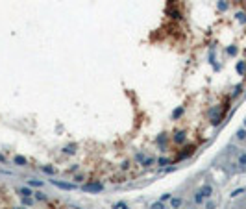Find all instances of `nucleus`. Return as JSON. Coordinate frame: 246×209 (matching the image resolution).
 Here are the masks:
<instances>
[{
	"label": "nucleus",
	"instance_id": "f257e3e1",
	"mask_svg": "<svg viewBox=\"0 0 246 209\" xmlns=\"http://www.w3.org/2000/svg\"><path fill=\"white\" fill-rule=\"evenodd\" d=\"M52 183L57 187V189H63V191H74L76 185L74 183H67V181H59V180H52Z\"/></svg>",
	"mask_w": 246,
	"mask_h": 209
},
{
	"label": "nucleus",
	"instance_id": "f03ea898",
	"mask_svg": "<svg viewBox=\"0 0 246 209\" xmlns=\"http://www.w3.org/2000/svg\"><path fill=\"white\" fill-rule=\"evenodd\" d=\"M237 165H239V170H246V152L241 150L239 154H237Z\"/></svg>",
	"mask_w": 246,
	"mask_h": 209
},
{
	"label": "nucleus",
	"instance_id": "7ed1b4c3",
	"mask_svg": "<svg viewBox=\"0 0 246 209\" xmlns=\"http://www.w3.org/2000/svg\"><path fill=\"white\" fill-rule=\"evenodd\" d=\"M83 189H85L87 191V193H100V191L102 189H104V185H102V183H87V185L85 187H83Z\"/></svg>",
	"mask_w": 246,
	"mask_h": 209
},
{
	"label": "nucleus",
	"instance_id": "20e7f679",
	"mask_svg": "<svg viewBox=\"0 0 246 209\" xmlns=\"http://www.w3.org/2000/svg\"><path fill=\"white\" fill-rule=\"evenodd\" d=\"M200 193L203 194V198H211V196H213V187H211L209 183H206V185L200 189Z\"/></svg>",
	"mask_w": 246,
	"mask_h": 209
},
{
	"label": "nucleus",
	"instance_id": "39448f33",
	"mask_svg": "<svg viewBox=\"0 0 246 209\" xmlns=\"http://www.w3.org/2000/svg\"><path fill=\"white\" fill-rule=\"evenodd\" d=\"M167 13L170 15V19H176V21H180V19H181L180 11H178V10H174V7H168V10H167Z\"/></svg>",
	"mask_w": 246,
	"mask_h": 209
},
{
	"label": "nucleus",
	"instance_id": "423d86ee",
	"mask_svg": "<svg viewBox=\"0 0 246 209\" xmlns=\"http://www.w3.org/2000/svg\"><path fill=\"white\" fill-rule=\"evenodd\" d=\"M13 163H17L19 166H26V165H28L26 157H22V155H15V157H13Z\"/></svg>",
	"mask_w": 246,
	"mask_h": 209
},
{
	"label": "nucleus",
	"instance_id": "0eeeda50",
	"mask_svg": "<svg viewBox=\"0 0 246 209\" xmlns=\"http://www.w3.org/2000/svg\"><path fill=\"white\" fill-rule=\"evenodd\" d=\"M19 194H21L22 198H30V196H32L33 193H32L30 189H26V187H21V189H19Z\"/></svg>",
	"mask_w": 246,
	"mask_h": 209
},
{
	"label": "nucleus",
	"instance_id": "6e6552de",
	"mask_svg": "<svg viewBox=\"0 0 246 209\" xmlns=\"http://www.w3.org/2000/svg\"><path fill=\"white\" fill-rule=\"evenodd\" d=\"M181 204H183V200H181V198H172V200H170V205H172L174 209H180Z\"/></svg>",
	"mask_w": 246,
	"mask_h": 209
},
{
	"label": "nucleus",
	"instance_id": "1a4fd4ad",
	"mask_svg": "<svg viewBox=\"0 0 246 209\" xmlns=\"http://www.w3.org/2000/svg\"><path fill=\"white\" fill-rule=\"evenodd\" d=\"M237 139H239V141H246V128H241L239 131H237Z\"/></svg>",
	"mask_w": 246,
	"mask_h": 209
},
{
	"label": "nucleus",
	"instance_id": "9d476101",
	"mask_svg": "<svg viewBox=\"0 0 246 209\" xmlns=\"http://www.w3.org/2000/svg\"><path fill=\"white\" fill-rule=\"evenodd\" d=\"M183 141H185V133H176V135H174V143H183Z\"/></svg>",
	"mask_w": 246,
	"mask_h": 209
},
{
	"label": "nucleus",
	"instance_id": "9b49d317",
	"mask_svg": "<svg viewBox=\"0 0 246 209\" xmlns=\"http://www.w3.org/2000/svg\"><path fill=\"white\" fill-rule=\"evenodd\" d=\"M28 185H30V187H43V181H37V180H28Z\"/></svg>",
	"mask_w": 246,
	"mask_h": 209
},
{
	"label": "nucleus",
	"instance_id": "f8f14e48",
	"mask_svg": "<svg viewBox=\"0 0 246 209\" xmlns=\"http://www.w3.org/2000/svg\"><path fill=\"white\" fill-rule=\"evenodd\" d=\"M203 200H206V198H203V194L200 193V191H198V193L196 194H194V202H196V204H202L203 202Z\"/></svg>",
	"mask_w": 246,
	"mask_h": 209
},
{
	"label": "nucleus",
	"instance_id": "ddd939ff",
	"mask_svg": "<svg viewBox=\"0 0 246 209\" xmlns=\"http://www.w3.org/2000/svg\"><path fill=\"white\" fill-rule=\"evenodd\" d=\"M150 209H165V204L159 200V202H154V204H152V207H150Z\"/></svg>",
	"mask_w": 246,
	"mask_h": 209
},
{
	"label": "nucleus",
	"instance_id": "4468645a",
	"mask_svg": "<svg viewBox=\"0 0 246 209\" xmlns=\"http://www.w3.org/2000/svg\"><path fill=\"white\" fill-rule=\"evenodd\" d=\"M237 70H239V74H244V70H246V63H244V61L239 63V65H237Z\"/></svg>",
	"mask_w": 246,
	"mask_h": 209
},
{
	"label": "nucleus",
	"instance_id": "2eb2a0df",
	"mask_svg": "<svg viewBox=\"0 0 246 209\" xmlns=\"http://www.w3.org/2000/svg\"><path fill=\"white\" fill-rule=\"evenodd\" d=\"M74 152H76V144H70L65 148V154H74Z\"/></svg>",
	"mask_w": 246,
	"mask_h": 209
},
{
	"label": "nucleus",
	"instance_id": "dca6fc26",
	"mask_svg": "<svg viewBox=\"0 0 246 209\" xmlns=\"http://www.w3.org/2000/svg\"><path fill=\"white\" fill-rule=\"evenodd\" d=\"M113 209H128V205H126L124 202H118V204L113 205Z\"/></svg>",
	"mask_w": 246,
	"mask_h": 209
},
{
	"label": "nucleus",
	"instance_id": "f3484780",
	"mask_svg": "<svg viewBox=\"0 0 246 209\" xmlns=\"http://www.w3.org/2000/svg\"><path fill=\"white\" fill-rule=\"evenodd\" d=\"M154 163V159H152V157H146V159H142V165L145 166H148V165H152Z\"/></svg>",
	"mask_w": 246,
	"mask_h": 209
},
{
	"label": "nucleus",
	"instance_id": "a211bd4d",
	"mask_svg": "<svg viewBox=\"0 0 246 209\" xmlns=\"http://www.w3.org/2000/svg\"><path fill=\"white\" fill-rule=\"evenodd\" d=\"M244 193V189H237V191H233V193H231V196L235 198V196H239V194H242Z\"/></svg>",
	"mask_w": 246,
	"mask_h": 209
},
{
	"label": "nucleus",
	"instance_id": "6ab92c4d",
	"mask_svg": "<svg viewBox=\"0 0 246 209\" xmlns=\"http://www.w3.org/2000/svg\"><path fill=\"white\" fill-rule=\"evenodd\" d=\"M157 163H159L161 166H165V165H168V159H167V157H161V159H159Z\"/></svg>",
	"mask_w": 246,
	"mask_h": 209
},
{
	"label": "nucleus",
	"instance_id": "aec40b11",
	"mask_svg": "<svg viewBox=\"0 0 246 209\" xmlns=\"http://www.w3.org/2000/svg\"><path fill=\"white\" fill-rule=\"evenodd\" d=\"M237 19H239V22H246V15H244V13H239V15H237Z\"/></svg>",
	"mask_w": 246,
	"mask_h": 209
},
{
	"label": "nucleus",
	"instance_id": "412c9836",
	"mask_svg": "<svg viewBox=\"0 0 246 209\" xmlns=\"http://www.w3.org/2000/svg\"><path fill=\"white\" fill-rule=\"evenodd\" d=\"M33 194H35V198H37V200H46V196H45L43 193H33Z\"/></svg>",
	"mask_w": 246,
	"mask_h": 209
},
{
	"label": "nucleus",
	"instance_id": "4be33fe9",
	"mask_svg": "<svg viewBox=\"0 0 246 209\" xmlns=\"http://www.w3.org/2000/svg\"><path fill=\"white\" fill-rule=\"evenodd\" d=\"M43 170L48 172V174H54V169H52V166H43Z\"/></svg>",
	"mask_w": 246,
	"mask_h": 209
},
{
	"label": "nucleus",
	"instance_id": "5701e85b",
	"mask_svg": "<svg viewBox=\"0 0 246 209\" xmlns=\"http://www.w3.org/2000/svg\"><path fill=\"white\" fill-rule=\"evenodd\" d=\"M206 209H215V202H207V204H206Z\"/></svg>",
	"mask_w": 246,
	"mask_h": 209
},
{
	"label": "nucleus",
	"instance_id": "b1692460",
	"mask_svg": "<svg viewBox=\"0 0 246 209\" xmlns=\"http://www.w3.org/2000/svg\"><path fill=\"white\" fill-rule=\"evenodd\" d=\"M22 204H24V205H30L32 200H30V198H22Z\"/></svg>",
	"mask_w": 246,
	"mask_h": 209
},
{
	"label": "nucleus",
	"instance_id": "393cba45",
	"mask_svg": "<svg viewBox=\"0 0 246 209\" xmlns=\"http://www.w3.org/2000/svg\"><path fill=\"white\" fill-rule=\"evenodd\" d=\"M244 128H246V120H244Z\"/></svg>",
	"mask_w": 246,
	"mask_h": 209
},
{
	"label": "nucleus",
	"instance_id": "a878e982",
	"mask_svg": "<svg viewBox=\"0 0 246 209\" xmlns=\"http://www.w3.org/2000/svg\"><path fill=\"white\" fill-rule=\"evenodd\" d=\"M17 209H22V207H17Z\"/></svg>",
	"mask_w": 246,
	"mask_h": 209
}]
</instances>
